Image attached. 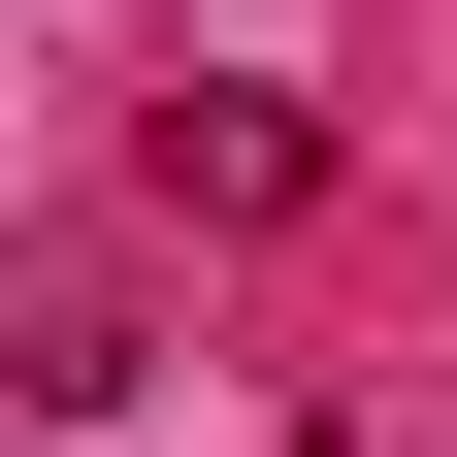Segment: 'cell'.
Segmentation results:
<instances>
[{"label":"cell","mask_w":457,"mask_h":457,"mask_svg":"<svg viewBox=\"0 0 457 457\" xmlns=\"http://www.w3.org/2000/svg\"><path fill=\"white\" fill-rule=\"evenodd\" d=\"M163 196H196V228H295V196H327V131H295V98H228V66H196V98H163Z\"/></svg>","instance_id":"6da1fadb"}]
</instances>
